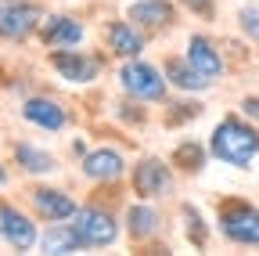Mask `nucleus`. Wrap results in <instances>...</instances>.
<instances>
[{
	"label": "nucleus",
	"mask_w": 259,
	"mask_h": 256,
	"mask_svg": "<svg viewBox=\"0 0 259 256\" xmlns=\"http://www.w3.org/2000/svg\"><path fill=\"white\" fill-rule=\"evenodd\" d=\"M108 47L119 54V58H137L144 51V36L134 29V22H112L108 25Z\"/></svg>",
	"instance_id": "15"
},
{
	"label": "nucleus",
	"mask_w": 259,
	"mask_h": 256,
	"mask_svg": "<svg viewBox=\"0 0 259 256\" xmlns=\"http://www.w3.org/2000/svg\"><path fill=\"white\" fill-rule=\"evenodd\" d=\"M51 65L61 80H69V83H90L97 72H101V61L83 54V51H69V47H61L51 54Z\"/></svg>",
	"instance_id": "6"
},
{
	"label": "nucleus",
	"mask_w": 259,
	"mask_h": 256,
	"mask_svg": "<svg viewBox=\"0 0 259 256\" xmlns=\"http://www.w3.org/2000/svg\"><path fill=\"white\" fill-rule=\"evenodd\" d=\"M241 112H245L248 119L259 123V98H245V101H241Z\"/></svg>",
	"instance_id": "23"
},
{
	"label": "nucleus",
	"mask_w": 259,
	"mask_h": 256,
	"mask_svg": "<svg viewBox=\"0 0 259 256\" xmlns=\"http://www.w3.org/2000/svg\"><path fill=\"white\" fill-rule=\"evenodd\" d=\"M15 159L29 173H54L58 170V159L51 152H44V148H32V144H15Z\"/></svg>",
	"instance_id": "19"
},
{
	"label": "nucleus",
	"mask_w": 259,
	"mask_h": 256,
	"mask_svg": "<svg viewBox=\"0 0 259 256\" xmlns=\"http://www.w3.org/2000/svg\"><path fill=\"white\" fill-rule=\"evenodd\" d=\"M40 40L47 47H76L83 40V25L69 15H51L47 22H40Z\"/></svg>",
	"instance_id": "11"
},
{
	"label": "nucleus",
	"mask_w": 259,
	"mask_h": 256,
	"mask_svg": "<svg viewBox=\"0 0 259 256\" xmlns=\"http://www.w3.org/2000/svg\"><path fill=\"white\" fill-rule=\"evenodd\" d=\"M194 69H198L209 83L216 80V76H223V58H220V51H216V44L209 40V36H191L187 40V54H184Z\"/></svg>",
	"instance_id": "9"
},
{
	"label": "nucleus",
	"mask_w": 259,
	"mask_h": 256,
	"mask_svg": "<svg viewBox=\"0 0 259 256\" xmlns=\"http://www.w3.org/2000/svg\"><path fill=\"white\" fill-rule=\"evenodd\" d=\"M184 4L191 11H198V15H212V0H184Z\"/></svg>",
	"instance_id": "24"
},
{
	"label": "nucleus",
	"mask_w": 259,
	"mask_h": 256,
	"mask_svg": "<svg viewBox=\"0 0 259 256\" xmlns=\"http://www.w3.org/2000/svg\"><path fill=\"white\" fill-rule=\"evenodd\" d=\"M184 220H187V238H194V245H205V228H202V216H198V209H191V206H184Z\"/></svg>",
	"instance_id": "21"
},
{
	"label": "nucleus",
	"mask_w": 259,
	"mask_h": 256,
	"mask_svg": "<svg viewBox=\"0 0 259 256\" xmlns=\"http://www.w3.org/2000/svg\"><path fill=\"white\" fill-rule=\"evenodd\" d=\"M209 152L220 159V163L245 170L259 155V130H252V126L241 123L238 116H227V119L216 123V130L209 137Z\"/></svg>",
	"instance_id": "1"
},
{
	"label": "nucleus",
	"mask_w": 259,
	"mask_h": 256,
	"mask_svg": "<svg viewBox=\"0 0 259 256\" xmlns=\"http://www.w3.org/2000/svg\"><path fill=\"white\" fill-rule=\"evenodd\" d=\"M119 83H122L126 94H134L141 101H158L162 94H166V80H162V72L155 65H148V61H130V65H122Z\"/></svg>",
	"instance_id": "5"
},
{
	"label": "nucleus",
	"mask_w": 259,
	"mask_h": 256,
	"mask_svg": "<svg viewBox=\"0 0 259 256\" xmlns=\"http://www.w3.org/2000/svg\"><path fill=\"white\" fill-rule=\"evenodd\" d=\"M0 184H4V170H0Z\"/></svg>",
	"instance_id": "25"
},
{
	"label": "nucleus",
	"mask_w": 259,
	"mask_h": 256,
	"mask_svg": "<svg viewBox=\"0 0 259 256\" xmlns=\"http://www.w3.org/2000/svg\"><path fill=\"white\" fill-rule=\"evenodd\" d=\"M134 191L141 199H158V195H166V191H173L169 166L162 163V159H144V163H137V170H134Z\"/></svg>",
	"instance_id": "7"
},
{
	"label": "nucleus",
	"mask_w": 259,
	"mask_h": 256,
	"mask_svg": "<svg viewBox=\"0 0 259 256\" xmlns=\"http://www.w3.org/2000/svg\"><path fill=\"white\" fill-rule=\"evenodd\" d=\"M166 80H173V87H180V90H205L209 87V80L187 58H169L166 61Z\"/></svg>",
	"instance_id": "16"
},
{
	"label": "nucleus",
	"mask_w": 259,
	"mask_h": 256,
	"mask_svg": "<svg viewBox=\"0 0 259 256\" xmlns=\"http://www.w3.org/2000/svg\"><path fill=\"white\" fill-rule=\"evenodd\" d=\"M29 202H32V209H36L40 216H47V220H69L76 213V202L65 195V191H58V188H32L29 191Z\"/></svg>",
	"instance_id": "10"
},
{
	"label": "nucleus",
	"mask_w": 259,
	"mask_h": 256,
	"mask_svg": "<svg viewBox=\"0 0 259 256\" xmlns=\"http://www.w3.org/2000/svg\"><path fill=\"white\" fill-rule=\"evenodd\" d=\"M72 228H76V235L83 238V245L87 249H101V245H112L115 238H119V228H115V220L108 216V213H101V209H94V206H83V209H76L72 213Z\"/></svg>",
	"instance_id": "4"
},
{
	"label": "nucleus",
	"mask_w": 259,
	"mask_h": 256,
	"mask_svg": "<svg viewBox=\"0 0 259 256\" xmlns=\"http://www.w3.org/2000/svg\"><path fill=\"white\" fill-rule=\"evenodd\" d=\"M40 249L44 252H76V249H87L83 238L76 235L72 224H54V228L40 238Z\"/></svg>",
	"instance_id": "18"
},
{
	"label": "nucleus",
	"mask_w": 259,
	"mask_h": 256,
	"mask_svg": "<svg viewBox=\"0 0 259 256\" xmlns=\"http://www.w3.org/2000/svg\"><path fill=\"white\" fill-rule=\"evenodd\" d=\"M126 228H130V238H155L162 231V216L151 206H130Z\"/></svg>",
	"instance_id": "17"
},
{
	"label": "nucleus",
	"mask_w": 259,
	"mask_h": 256,
	"mask_svg": "<svg viewBox=\"0 0 259 256\" xmlns=\"http://www.w3.org/2000/svg\"><path fill=\"white\" fill-rule=\"evenodd\" d=\"M122 170H126V163L115 148H97V152L83 155V173L90 180H115V177H122Z\"/></svg>",
	"instance_id": "13"
},
{
	"label": "nucleus",
	"mask_w": 259,
	"mask_h": 256,
	"mask_svg": "<svg viewBox=\"0 0 259 256\" xmlns=\"http://www.w3.org/2000/svg\"><path fill=\"white\" fill-rule=\"evenodd\" d=\"M0 238H4L11 249L25 252V249L36 245V228H32V220L25 213H18L8 202H0Z\"/></svg>",
	"instance_id": "8"
},
{
	"label": "nucleus",
	"mask_w": 259,
	"mask_h": 256,
	"mask_svg": "<svg viewBox=\"0 0 259 256\" xmlns=\"http://www.w3.org/2000/svg\"><path fill=\"white\" fill-rule=\"evenodd\" d=\"M44 15L29 0H0V36L4 40H29L40 29Z\"/></svg>",
	"instance_id": "3"
},
{
	"label": "nucleus",
	"mask_w": 259,
	"mask_h": 256,
	"mask_svg": "<svg viewBox=\"0 0 259 256\" xmlns=\"http://www.w3.org/2000/svg\"><path fill=\"white\" fill-rule=\"evenodd\" d=\"M173 163H180L184 170H191V173H198L202 170V163H205V152L198 148V144H180L177 148V155H173Z\"/></svg>",
	"instance_id": "20"
},
{
	"label": "nucleus",
	"mask_w": 259,
	"mask_h": 256,
	"mask_svg": "<svg viewBox=\"0 0 259 256\" xmlns=\"http://www.w3.org/2000/svg\"><path fill=\"white\" fill-rule=\"evenodd\" d=\"M22 116H25L32 126H44V130H61V126H65V112H61V105L51 101V98H29V101L22 105Z\"/></svg>",
	"instance_id": "14"
},
{
	"label": "nucleus",
	"mask_w": 259,
	"mask_h": 256,
	"mask_svg": "<svg viewBox=\"0 0 259 256\" xmlns=\"http://www.w3.org/2000/svg\"><path fill=\"white\" fill-rule=\"evenodd\" d=\"M220 231L234 245H259V209L248 202H223Z\"/></svg>",
	"instance_id": "2"
},
{
	"label": "nucleus",
	"mask_w": 259,
	"mask_h": 256,
	"mask_svg": "<svg viewBox=\"0 0 259 256\" xmlns=\"http://www.w3.org/2000/svg\"><path fill=\"white\" fill-rule=\"evenodd\" d=\"M238 22H241V29H245L252 40H259V11H255V8H241Z\"/></svg>",
	"instance_id": "22"
},
{
	"label": "nucleus",
	"mask_w": 259,
	"mask_h": 256,
	"mask_svg": "<svg viewBox=\"0 0 259 256\" xmlns=\"http://www.w3.org/2000/svg\"><path fill=\"white\" fill-rule=\"evenodd\" d=\"M173 15L177 11L169 0H137V4H130V22L141 29H166Z\"/></svg>",
	"instance_id": "12"
}]
</instances>
